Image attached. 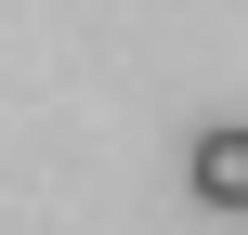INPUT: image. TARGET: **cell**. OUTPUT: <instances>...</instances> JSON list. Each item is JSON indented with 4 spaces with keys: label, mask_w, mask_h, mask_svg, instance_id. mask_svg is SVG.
Instances as JSON below:
<instances>
[{
    "label": "cell",
    "mask_w": 248,
    "mask_h": 235,
    "mask_svg": "<svg viewBox=\"0 0 248 235\" xmlns=\"http://www.w3.org/2000/svg\"><path fill=\"white\" fill-rule=\"evenodd\" d=\"M183 183H196V209H222V222H248V118H209V131H196Z\"/></svg>",
    "instance_id": "obj_1"
}]
</instances>
